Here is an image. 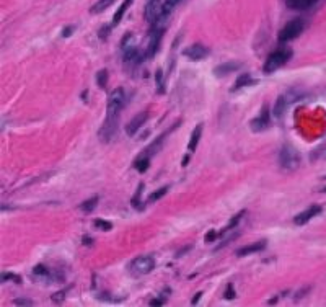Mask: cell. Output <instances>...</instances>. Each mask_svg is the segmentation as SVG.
I'll use <instances>...</instances> for the list:
<instances>
[{"label":"cell","instance_id":"1","mask_svg":"<svg viewBox=\"0 0 326 307\" xmlns=\"http://www.w3.org/2000/svg\"><path fill=\"white\" fill-rule=\"evenodd\" d=\"M126 103V92L123 87H116L109 93L108 105H106V120L109 121H119V111L123 110Z\"/></svg>","mask_w":326,"mask_h":307},{"label":"cell","instance_id":"2","mask_svg":"<svg viewBox=\"0 0 326 307\" xmlns=\"http://www.w3.org/2000/svg\"><path fill=\"white\" fill-rule=\"evenodd\" d=\"M290 57H292V49H289V48H280V49H277V51L271 52L263 66V72L264 74L276 72L277 69L285 66L287 61H290Z\"/></svg>","mask_w":326,"mask_h":307},{"label":"cell","instance_id":"3","mask_svg":"<svg viewBox=\"0 0 326 307\" xmlns=\"http://www.w3.org/2000/svg\"><path fill=\"white\" fill-rule=\"evenodd\" d=\"M305 29V22L302 18H294L284 25V28L279 31V41L280 43H289L292 39L299 38Z\"/></svg>","mask_w":326,"mask_h":307},{"label":"cell","instance_id":"4","mask_svg":"<svg viewBox=\"0 0 326 307\" xmlns=\"http://www.w3.org/2000/svg\"><path fill=\"white\" fill-rule=\"evenodd\" d=\"M155 268V258L150 255H142L134 258L129 263V273L132 276H144L149 275L150 271H153Z\"/></svg>","mask_w":326,"mask_h":307},{"label":"cell","instance_id":"5","mask_svg":"<svg viewBox=\"0 0 326 307\" xmlns=\"http://www.w3.org/2000/svg\"><path fill=\"white\" fill-rule=\"evenodd\" d=\"M163 34V28H160L158 25H152V29H150L147 39H145V48H144V57H153L158 51L160 46V39H162Z\"/></svg>","mask_w":326,"mask_h":307},{"label":"cell","instance_id":"6","mask_svg":"<svg viewBox=\"0 0 326 307\" xmlns=\"http://www.w3.org/2000/svg\"><path fill=\"white\" fill-rule=\"evenodd\" d=\"M279 163L285 170H294L300 165V155L292 146H284L279 151Z\"/></svg>","mask_w":326,"mask_h":307},{"label":"cell","instance_id":"7","mask_svg":"<svg viewBox=\"0 0 326 307\" xmlns=\"http://www.w3.org/2000/svg\"><path fill=\"white\" fill-rule=\"evenodd\" d=\"M121 54H123V61L129 62L137 59V39L132 33H127L126 36L121 39Z\"/></svg>","mask_w":326,"mask_h":307},{"label":"cell","instance_id":"8","mask_svg":"<svg viewBox=\"0 0 326 307\" xmlns=\"http://www.w3.org/2000/svg\"><path fill=\"white\" fill-rule=\"evenodd\" d=\"M209 54H210L209 48H205L204 44H199V43H194L189 48L183 49V56H186L189 61H202Z\"/></svg>","mask_w":326,"mask_h":307},{"label":"cell","instance_id":"9","mask_svg":"<svg viewBox=\"0 0 326 307\" xmlns=\"http://www.w3.org/2000/svg\"><path fill=\"white\" fill-rule=\"evenodd\" d=\"M163 3L160 0H147V7H145V20L150 25H155L162 17Z\"/></svg>","mask_w":326,"mask_h":307},{"label":"cell","instance_id":"10","mask_svg":"<svg viewBox=\"0 0 326 307\" xmlns=\"http://www.w3.org/2000/svg\"><path fill=\"white\" fill-rule=\"evenodd\" d=\"M271 125V118H269V111L268 108L263 106V110H261V115L258 118H254V120L250 121V126H251V131L254 132H261V131H266Z\"/></svg>","mask_w":326,"mask_h":307},{"label":"cell","instance_id":"11","mask_svg":"<svg viewBox=\"0 0 326 307\" xmlns=\"http://www.w3.org/2000/svg\"><path fill=\"white\" fill-rule=\"evenodd\" d=\"M149 120V113L147 111H142V113H137L132 120H130L129 123H127V126H126V134L127 136H134V134H137V131L142 128L144 125H145V121Z\"/></svg>","mask_w":326,"mask_h":307},{"label":"cell","instance_id":"12","mask_svg":"<svg viewBox=\"0 0 326 307\" xmlns=\"http://www.w3.org/2000/svg\"><path fill=\"white\" fill-rule=\"evenodd\" d=\"M322 212V206H310L308 209H305L303 212H300V214H297L294 217V224L295 226H305L308 221H312V217H315L317 214H320Z\"/></svg>","mask_w":326,"mask_h":307},{"label":"cell","instance_id":"13","mask_svg":"<svg viewBox=\"0 0 326 307\" xmlns=\"http://www.w3.org/2000/svg\"><path fill=\"white\" fill-rule=\"evenodd\" d=\"M266 245H268V242L259 240V242H254V244L242 247V249H238L235 254H237V256H247V255H251V254H258V252H263L266 249Z\"/></svg>","mask_w":326,"mask_h":307},{"label":"cell","instance_id":"14","mask_svg":"<svg viewBox=\"0 0 326 307\" xmlns=\"http://www.w3.org/2000/svg\"><path fill=\"white\" fill-rule=\"evenodd\" d=\"M317 3H318V0H285V5H287V8L299 10V12L312 8L313 5H317Z\"/></svg>","mask_w":326,"mask_h":307},{"label":"cell","instance_id":"15","mask_svg":"<svg viewBox=\"0 0 326 307\" xmlns=\"http://www.w3.org/2000/svg\"><path fill=\"white\" fill-rule=\"evenodd\" d=\"M238 69H240V62L228 61V62H224V64H220V66L215 67L214 74L217 77H224V76H227V74H232L235 71H238Z\"/></svg>","mask_w":326,"mask_h":307},{"label":"cell","instance_id":"16","mask_svg":"<svg viewBox=\"0 0 326 307\" xmlns=\"http://www.w3.org/2000/svg\"><path fill=\"white\" fill-rule=\"evenodd\" d=\"M201 137H202V123H199V125L194 128L193 134H191V137H189V144H188V151L189 152H194L196 149H198V144H199Z\"/></svg>","mask_w":326,"mask_h":307},{"label":"cell","instance_id":"17","mask_svg":"<svg viewBox=\"0 0 326 307\" xmlns=\"http://www.w3.org/2000/svg\"><path fill=\"white\" fill-rule=\"evenodd\" d=\"M173 128H176V125H175ZM173 128H172V129H173ZM172 129H170V131H172ZM170 131H168V132H170ZM168 132H165V134L158 136L157 139H155V141L152 142V144H150V146L147 147V149L144 151V155H149V157H152L153 154H157V151L160 149V147H162V144H163V142H165V137L168 136Z\"/></svg>","mask_w":326,"mask_h":307},{"label":"cell","instance_id":"18","mask_svg":"<svg viewBox=\"0 0 326 307\" xmlns=\"http://www.w3.org/2000/svg\"><path fill=\"white\" fill-rule=\"evenodd\" d=\"M142 191H144V183H140L139 188H137V191L134 193L132 200H130V205H132L134 209H137V211H142V209H144V203H142Z\"/></svg>","mask_w":326,"mask_h":307},{"label":"cell","instance_id":"19","mask_svg":"<svg viewBox=\"0 0 326 307\" xmlns=\"http://www.w3.org/2000/svg\"><path fill=\"white\" fill-rule=\"evenodd\" d=\"M250 83H256V80H253L250 74H242V76H240V77L237 78V82L233 83L232 92H237V90H240V88H242V87L250 85Z\"/></svg>","mask_w":326,"mask_h":307},{"label":"cell","instance_id":"20","mask_svg":"<svg viewBox=\"0 0 326 307\" xmlns=\"http://www.w3.org/2000/svg\"><path fill=\"white\" fill-rule=\"evenodd\" d=\"M130 3H132V0H124V2L121 3V7L118 8V12L114 13V17H113V26L119 25V22H121L123 17H124V13H126L127 8L130 7Z\"/></svg>","mask_w":326,"mask_h":307},{"label":"cell","instance_id":"21","mask_svg":"<svg viewBox=\"0 0 326 307\" xmlns=\"http://www.w3.org/2000/svg\"><path fill=\"white\" fill-rule=\"evenodd\" d=\"M245 214H247V211H240L238 214H235V216L232 217V221H230L228 224L225 226L224 229L219 232V234H220V235H224V234H227V232H230V230H232V229H235V227L238 226V222L242 221V217H243Z\"/></svg>","mask_w":326,"mask_h":307},{"label":"cell","instance_id":"22","mask_svg":"<svg viewBox=\"0 0 326 307\" xmlns=\"http://www.w3.org/2000/svg\"><path fill=\"white\" fill-rule=\"evenodd\" d=\"M289 102L290 100H287V97H285V95L279 97L277 102H276V105H274V115L277 116V118L282 116L284 111H285V108H287V105H289Z\"/></svg>","mask_w":326,"mask_h":307},{"label":"cell","instance_id":"23","mask_svg":"<svg viewBox=\"0 0 326 307\" xmlns=\"http://www.w3.org/2000/svg\"><path fill=\"white\" fill-rule=\"evenodd\" d=\"M114 3V0H98L97 3L92 5V8H90V13H101L104 12L106 8H109L111 5Z\"/></svg>","mask_w":326,"mask_h":307},{"label":"cell","instance_id":"24","mask_svg":"<svg viewBox=\"0 0 326 307\" xmlns=\"http://www.w3.org/2000/svg\"><path fill=\"white\" fill-rule=\"evenodd\" d=\"M149 165H150V157L149 155H140L137 160L134 162V167H135V170L137 172H140V173H144V172H147V168H149Z\"/></svg>","mask_w":326,"mask_h":307},{"label":"cell","instance_id":"25","mask_svg":"<svg viewBox=\"0 0 326 307\" xmlns=\"http://www.w3.org/2000/svg\"><path fill=\"white\" fill-rule=\"evenodd\" d=\"M170 190V186H163V188H158V190H155L152 195H150L149 198H147V205H152V203H155V201H158L160 198H163L165 195H167V191Z\"/></svg>","mask_w":326,"mask_h":307},{"label":"cell","instance_id":"26","mask_svg":"<svg viewBox=\"0 0 326 307\" xmlns=\"http://www.w3.org/2000/svg\"><path fill=\"white\" fill-rule=\"evenodd\" d=\"M98 201H100V198H98V196H93V198H90V200L83 201L82 205H80V209H82L83 212H92V211L95 209V207H97Z\"/></svg>","mask_w":326,"mask_h":307},{"label":"cell","instance_id":"27","mask_svg":"<svg viewBox=\"0 0 326 307\" xmlns=\"http://www.w3.org/2000/svg\"><path fill=\"white\" fill-rule=\"evenodd\" d=\"M33 276H34V278H43V280H46V278H49V271H48L46 266L36 265V266H34V268H33Z\"/></svg>","mask_w":326,"mask_h":307},{"label":"cell","instance_id":"28","mask_svg":"<svg viewBox=\"0 0 326 307\" xmlns=\"http://www.w3.org/2000/svg\"><path fill=\"white\" fill-rule=\"evenodd\" d=\"M97 83L100 88H106V83H108V71L106 69H101V71H98L97 74Z\"/></svg>","mask_w":326,"mask_h":307},{"label":"cell","instance_id":"29","mask_svg":"<svg viewBox=\"0 0 326 307\" xmlns=\"http://www.w3.org/2000/svg\"><path fill=\"white\" fill-rule=\"evenodd\" d=\"M93 226H95V227H98L100 230H104V232H108V230H111V229H113V224H111V222L103 221V219H95V221H93Z\"/></svg>","mask_w":326,"mask_h":307},{"label":"cell","instance_id":"30","mask_svg":"<svg viewBox=\"0 0 326 307\" xmlns=\"http://www.w3.org/2000/svg\"><path fill=\"white\" fill-rule=\"evenodd\" d=\"M2 281H15L17 284L22 283V278L20 276H15L12 273H7V275H2Z\"/></svg>","mask_w":326,"mask_h":307},{"label":"cell","instance_id":"31","mask_svg":"<svg viewBox=\"0 0 326 307\" xmlns=\"http://www.w3.org/2000/svg\"><path fill=\"white\" fill-rule=\"evenodd\" d=\"M235 298H237V293H235L233 286L228 284L227 289H225V299H235Z\"/></svg>","mask_w":326,"mask_h":307},{"label":"cell","instance_id":"32","mask_svg":"<svg viewBox=\"0 0 326 307\" xmlns=\"http://www.w3.org/2000/svg\"><path fill=\"white\" fill-rule=\"evenodd\" d=\"M219 235H220V234H217V232H215V230H209V232H207V234H205V237H204V240H205V242H207V244H210V242H214L215 239H217V237H219Z\"/></svg>","mask_w":326,"mask_h":307},{"label":"cell","instance_id":"33","mask_svg":"<svg viewBox=\"0 0 326 307\" xmlns=\"http://www.w3.org/2000/svg\"><path fill=\"white\" fill-rule=\"evenodd\" d=\"M157 85H158V93H163L165 87L162 83V71H157Z\"/></svg>","mask_w":326,"mask_h":307},{"label":"cell","instance_id":"34","mask_svg":"<svg viewBox=\"0 0 326 307\" xmlns=\"http://www.w3.org/2000/svg\"><path fill=\"white\" fill-rule=\"evenodd\" d=\"M13 304L15 306H33L34 303L33 301H29V299H15Z\"/></svg>","mask_w":326,"mask_h":307},{"label":"cell","instance_id":"35","mask_svg":"<svg viewBox=\"0 0 326 307\" xmlns=\"http://www.w3.org/2000/svg\"><path fill=\"white\" fill-rule=\"evenodd\" d=\"M74 31H75V26H65L64 31H62V36H64V38H69Z\"/></svg>","mask_w":326,"mask_h":307},{"label":"cell","instance_id":"36","mask_svg":"<svg viewBox=\"0 0 326 307\" xmlns=\"http://www.w3.org/2000/svg\"><path fill=\"white\" fill-rule=\"evenodd\" d=\"M62 299H64V293H56V294L52 296V301H54V303H57V301H59V303H61Z\"/></svg>","mask_w":326,"mask_h":307},{"label":"cell","instance_id":"37","mask_svg":"<svg viewBox=\"0 0 326 307\" xmlns=\"http://www.w3.org/2000/svg\"><path fill=\"white\" fill-rule=\"evenodd\" d=\"M163 303H165L163 299H152V301H150V304H152V306H160V304H163Z\"/></svg>","mask_w":326,"mask_h":307},{"label":"cell","instance_id":"38","mask_svg":"<svg viewBox=\"0 0 326 307\" xmlns=\"http://www.w3.org/2000/svg\"><path fill=\"white\" fill-rule=\"evenodd\" d=\"M189 154H191V152H188L186 155H184V158H183V163H181L183 167H186V165H188V160L191 158V155H189Z\"/></svg>","mask_w":326,"mask_h":307},{"label":"cell","instance_id":"39","mask_svg":"<svg viewBox=\"0 0 326 307\" xmlns=\"http://www.w3.org/2000/svg\"><path fill=\"white\" fill-rule=\"evenodd\" d=\"M201 296H202V293H196V296H194L193 301H191V304H196V303H198V301L201 299Z\"/></svg>","mask_w":326,"mask_h":307},{"label":"cell","instance_id":"40","mask_svg":"<svg viewBox=\"0 0 326 307\" xmlns=\"http://www.w3.org/2000/svg\"><path fill=\"white\" fill-rule=\"evenodd\" d=\"M92 239H90V237H83V245H92Z\"/></svg>","mask_w":326,"mask_h":307},{"label":"cell","instance_id":"41","mask_svg":"<svg viewBox=\"0 0 326 307\" xmlns=\"http://www.w3.org/2000/svg\"><path fill=\"white\" fill-rule=\"evenodd\" d=\"M325 193H326V188H325Z\"/></svg>","mask_w":326,"mask_h":307}]
</instances>
